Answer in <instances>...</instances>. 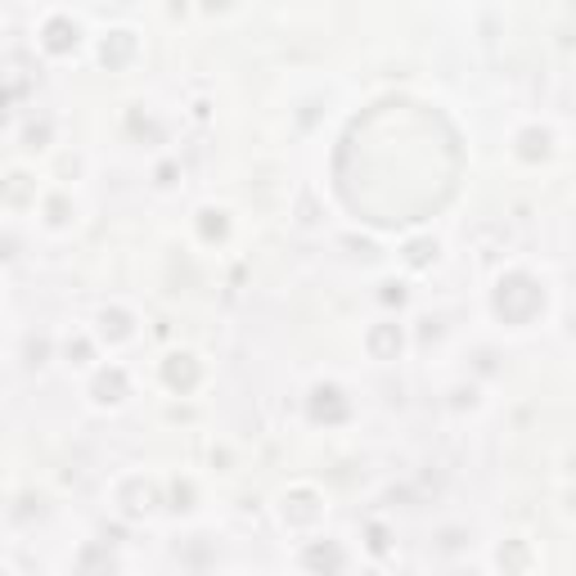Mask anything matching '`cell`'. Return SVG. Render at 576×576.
<instances>
[{
	"label": "cell",
	"instance_id": "cell-1",
	"mask_svg": "<svg viewBox=\"0 0 576 576\" xmlns=\"http://www.w3.org/2000/svg\"><path fill=\"white\" fill-rule=\"evenodd\" d=\"M32 37H37V46L50 50V55H72V50L81 46L86 28H81V19H77L72 10H46L41 23L32 28Z\"/></svg>",
	"mask_w": 576,
	"mask_h": 576
}]
</instances>
